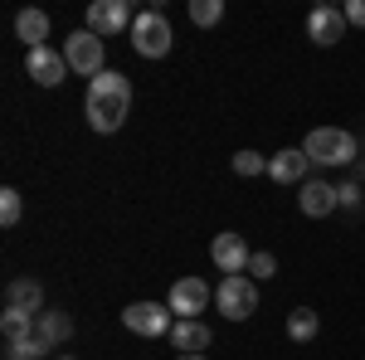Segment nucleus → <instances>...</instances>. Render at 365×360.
Masks as SVG:
<instances>
[{
	"label": "nucleus",
	"mask_w": 365,
	"mask_h": 360,
	"mask_svg": "<svg viewBox=\"0 0 365 360\" xmlns=\"http://www.w3.org/2000/svg\"><path fill=\"white\" fill-rule=\"evenodd\" d=\"M122 326L127 331H137V336H170V326H175V312L161 302H132V307H122Z\"/></svg>",
	"instance_id": "nucleus-5"
},
{
	"label": "nucleus",
	"mask_w": 365,
	"mask_h": 360,
	"mask_svg": "<svg viewBox=\"0 0 365 360\" xmlns=\"http://www.w3.org/2000/svg\"><path fill=\"white\" fill-rule=\"evenodd\" d=\"M307 151L302 146H287V151H278V156H268V175L278 180V185H297L302 175H307Z\"/></svg>",
	"instance_id": "nucleus-13"
},
{
	"label": "nucleus",
	"mask_w": 365,
	"mask_h": 360,
	"mask_svg": "<svg viewBox=\"0 0 365 360\" xmlns=\"http://www.w3.org/2000/svg\"><path fill=\"white\" fill-rule=\"evenodd\" d=\"M170 346H175L180 356H205L210 326H205V322H175V326H170Z\"/></svg>",
	"instance_id": "nucleus-15"
},
{
	"label": "nucleus",
	"mask_w": 365,
	"mask_h": 360,
	"mask_svg": "<svg viewBox=\"0 0 365 360\" xmlns=\"http://www.w3.org/2000/svg\"><path fill=\"white\" fill-rule=\"evenodd\" d=\"M234 170H239V175H263L268 161H263L258 151H234Z\"/></svg>",
	"instance_id": "nucleus-24"
},
{
	"label": "nucleus",
	"mask_w": 365,
	"mask_h": 360,
	"mask_svg": "<svg viewBox=\"0 0 365 360\" xmlns=\"http://www.w3.org/2000/svg\"><path fill=\"white\" fill-rule=\"evenodd\" d=\"M210 258L220 263V273H249V258L253 249L244 244V234H215V244H210Z\"/></svg>",
	"instance_id": "nucleus-10"
},
{
	"label": "nucleus",
	"mask_w": 365,
	"mask_h": 360,
	"mask_svg": "<svg viewBox=\"0 0 365 360\" xmlns=\"http://www.w3.org/2000/svg\"><path fill=\"white\" fill-rule=\"evenodd\" d=\"M49 351L39 336H25V341H5V360H39Z\"/></svg>",
	"instance_id": "nucleus-20"
},
{
	"label": "nucleus",
	"mask_w": 365,
	"mask_h": 360,
	"mask_svg": "<svg viewBox=\"0 0 365 360\" xmlns=\"http://www.w3.org/2000/svg\"><path fill=\"white\" fill-rule=\"evenodd\" d=\"M175 360H210V356H175Z\"/></svg>",
	"instance_id": "nucleus-26"
},
{
	"label": "nucleus",
	"mask_w": 365,
	"mask_h": 360,
	"mask_svg": "<svg viewBox=\"0 0 365 360\" xmlns=\"http://www.w3.org/2000/svg\"><path fill=\"white\" fill-rule=\"evenodd\" d=\"M58 360H73V356H58Z\"/></svg>",
	"instance_id": "nucleus-27"
},
{
	"label": "nucleus",
	"mask_w": 365,
	"mask_h": 360,
	"mask_svg": "<svg viewBox=\"0 0 365 360\" xmlns=\"http://www.w3.org/2000/svg\"><path fill=\"white\" fill-rule=\"evenodd\" d=\"M34 322H39L34 312L5 307V312H0V336H5V341H25V336H34Z\"/></svg>",
	"instance_id": "nucleus-18"
},
{
	"label": "nucleus",
	"mask_w": 365,
	"mask_h": 360,
	"mask_svg": "<svg viewBox=\"0 0 365 360\" xmlns=\"http://www.w3.org/2000/svg\"><path fill=\"white\" fill-rule=\"evenodd\" d=\"M307 34H312V44H336L341 34H346V10L317 5V10L307 15Z\"/></svg>",
	"instance_id": "nucleus-12"
},
{
	"label": "nucleus",
	"mask_w": 365,
	"mask_h": 360,
	"mask_svg": "<svg viewBox=\"0 0 365 360\" xmlns=\"http://www.w3.org/2000/svg\"><path fill=\"white\" fill-rule=\"evenodd\" d=\"M34 336H39L44 346H63V341L73 336V317H68V312H39Z\"/></svg>",
	"instance_id": "nucleus-17"
},
{
	"label": "nucleus",
	"mask_w": 365,
	"mask_h": 360,
	"mask_svg": "<svg viewBox=\"0 0 365 360\" xmlns=\"http://www.w3.org/2000/svg\"><path fill=\"white\" fill-rule=\"evenodd\" d=\"M25 73L39 88H54V83H63V73H68V58H63V49H49V44H44V49H29Z\"/></svg>",
	"instance_id": "nucleus-9"
},
{
	"label": "nucleus",
	"mask_w": 365,
	"mask_h": 360,
	"mask_svg": "<svg viewBox=\"0 0 365 360\" xmlns=\"http://www.w3.org/2000/svg\"><path fill=\"white\" fill-rule=\"evenodd\" d=\"M15 34L25 39V49H44V39H49V15H44V10H20V15H15Z\"/></svg>",
	"instance_id": "nucleus-16"
},
{
	"label": "nucleus",
	"mask_w": 365,
	"mask_h": 360,
	"mask_svg": "<svg viewBox=\"0 0 365 360\" xmlns=\"http://www.w3.org/2000/svg\"><path fill=\"white\" fill-rule=\"evenodd\" d=\"M307 161H317V166H351L361 151H356V137L351 132H341V127H317L307 137Z\"/></svg>",
	"instance_id": "nucleus-2"
},
{
	"label": "nucleus",
	"mask_w": 365,
	"mask_h": 360,
	"mask_svg": "<svg viewBox=\"0 0 365 360\" xmlns=\"http://www.w3.org/2000/svg\"><path fill=\"white\" fill-rule=\"evenodd\" d=\"M63 58H68V68H73V73H83V78H98V73H108V68H103V39H98L93 29H78V34H68V44H63Z\"/></svg>",
	"instance_id": "nucleus-7"
},
{
	"label": "nucleus",
	"mask_w": 365,
	"mask_h": 360,
	"mask_svg": "<svg viewBox=\"0 0 365 360\" xmlns=\"http://www.w3.org/2000/svg\"><path fill=\"white\" fill-rule=\"evenodd\" d=\"M273 273H278V258H273V253H263V249H258V253L249 258V277H253V282H258V277L268 282Z\"/></svg>",
	"instance_id": "nucleus-23"
},
{
	"label": "nucleus",
	"mask_w": 365,
	"mask_h": 360,
	"mask_svg": "<svg viewBox=\"0 0 365 360\" xmlns=\"http://www.w3.org/2000/svg\"><path fill=\"white\" fill-rule=\"evenodd\" d=\"M210 282L205 277H180V282H170V297L166 307L175 312V322H200V312L210 307Z\"/></svg>",
	"instance_id": "nucleus-6"
},
{
	"label": "nucleus",
	"mask_w": 365,
	"mask_h": 360,
	"mask_svg": "<svg viewBox=\"0 0 365 360\" xmlns=\"http://www.w3.org/2000/svg\"><path fill=\"white\" fill-rule=\"evenodd\" d=\"M220 15H225V0H190V20H195L200 29L220 25Z\"/></svg>",
	"instance_id": "nucleus-21"
},
{
	"label": "nucleus",
	"mask_w": 365,
	"mask_h": 360,
	"mask_svg": "<svg viewBox=\"0 0 365 360\" xmlns=\"http://www.w3.org/2000/svg\"><path fill=\"white\" fill-rule=\"evenodd\" d=\"M317 326H322V322H317L312 307H292V312H287V336H292V341H312Z\"/></svg>",
	"instance_id": "nucleus-19"
},
{
	"label": "nucleus",
	"mask_w": 365,
	"mask_h": 360,
	"mask_svg": "<svg viewBox=\"0 0 365 360\" xmlns=\"http://www.w3.org/2000/svg\"><path fill=\"white\" fill-rule=\"evenodd\" d=\"M137 25V15H132V5L127 0H93L88 5V29L103 39V34H117V29Z\"/></svg>",
	"instance_id": "nucleus-8"
},
{
	"label": "nucleus",
	"mask_w": 365,
	"mask_h": 360,
	"mask_svg": "<svg viewBox=\"0 0 365 360\" xmlns=\"http://www.w3.org/2000/svg\"><path fill=\"white\" fill-rule=\"evenodd\" d=\"M297 205H302V215H307V220H327V215L341 205V190H336V185H327V180H302Z\"/></svg>",
	"instance_id": "nucleus-11"
},
{
	"label": "nucleus",
	"mask_w": 365,
	"mask_h": 360,
	"mask_svg": "<svg viewBox=\"0 0 365 360\" xmlns=\"http://www.w3.org/2000/svg\"><path fill=\"white\" fill-rule=\"evenodd\" d=\"M5 307H15V312H44V287L34 282V277H10L5 282Z\"/></svg>",
	"instance_id": "nucleus-14"
},
{
	"label": "nucleus",
	"mask_w": 365,
	"mask_h": 360,
	"mask_svg": "<svg viewBox=\"0 0 365 360\" xmlns=\"http://www.w3.org/2000/svg\"><path fill=\"white\" fill-rule=\"evenodd\" d=\"M127 108H132V83L122 78V73H98L93 83H88V98H83V112H88V127L93 132H117L122 122H127Z\"/></svg>",
	"instance_id": "nucleus-1"
},
{
	"label": "nucleus",
	"mask_w": 365,
	"mask_h": 360,
	"mask_svg": "<svg viewBox=\"0 0 365 360\" xmlns=\"http://www.w3.org/2000/svg\"><path fill=\"white\" fill-rule=\"evenodd\" d=\"M20 210H25L20 190H15V185H5V190H0V224H5V229H10V224H20Z\"/></svg>",
	"instance_id": "nucleus-22"
},
{
	"label": "nucleus",
	"mask_w": 365,
	"mask_h": 360,
	"mask_svg": "<svg viewBox=\"0 0 365 360\" xmlns=\"http://www.w3.org/2000/svg\"><path fill=\"white\" fill-rule=\"evenodd\" d=\"M346 25H365V0H346Z\"/></svg>",
	"instance_id": "nucleus-25"
},
{
	"label": "nucleus",
	"mask_w": 365,
	"mask_h": 360,
	"mask_svg": "<svg viewBox=\"0 0 365 360\" xmlns=\"http://www.w3.org/2000/svg\"><path fill=\"white\" fill-rule=\"evenodd\" d=\"M132 49L141 58H166L170 54V20L161 10H141L132 25Z\"/></svg>",
	"instance_id": "nucleus-4"
},
{
	"label": "nucleus",
	"mask_w": 365,
	"mask_h": 360,
	"mask_svg": "<svg viewBox=\"0 0 365 360\" xmlns=\"http://www.w3.org/2000/svg\"><path fill=\"white\" fill-rule=\"evenodd\" d=\"M215 302L225 312V322H249L258 312V282L249 273H229L220 287H215Z\"/></svg>",
	"instance_id": "nucleus-3"
}]
</instances>
